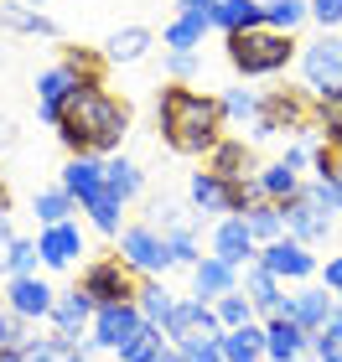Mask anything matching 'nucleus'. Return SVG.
Wrapping results in <instances>:
<instances>
[{"label":"nucleus","mask_w":342,"mask_h":362,"mask_svg":"<svg viewBox=\"0 0 342 362\" xmlns=\"http://www.w3.org/2000/svg\"><path fill=\"white\" fill-rule=\"evenodd\" d=\"M223 98L213 93H198V88H182V83H171V88H161L156 98V129H161V140L171 145L176 156H213V145L223 140Z\"/></svg>","instance_id":"1"},{"label":"nucleus","mask_w":342,"mask_h":362,"mask_svg":"<svg viewBox=\"0 0 342 362\" xmlns=\"http://www.w3.org/2000/svg\"><path fill=\"white\" fill-rule=\"evenodd\" d=\"M130 129V104L104 88H78L62 104L57 140L68 145V156H114Z\"/></svg>","instance_id":"2"},{"label":"nucleus","mask_w":342,"mask_h":362,"mask_svg":"<svg viewBox=\"0 0 342 362\" xmlns=\"http://www.w3.org/2000/svg\"><path fill=\"white\" fill-rule=\"evenodd\" d=\"M321 135V104L312 88H270L259 93V119H254V135L270 140V135Z\"/></svg>","instance_id":"3"},{"label":"nucleus","mask_w":342,"mask_h":362,"mask_svg":"<svg viewBox=\"0 0 342 362\" xmlns=\"http://www.w3.org/2000/svg\"><path fill=\"white\" fill-rule=\"evenodd\" d=\"M290 57H296V42H290L285 31L254 26V31H239V37H228V62H234L244 78H275Z\"/></svg>","instance_id":"4"},{"label":"nucleus","mask_w":342,"mask_h":362,"mask_svg":"<svg viewBox=\"0 0 342 362\" xmlns=\"http://www.w3.org/2000/svg\"><path fill=\"white\" fill-rule=\"evenodd\" d=\"M140 279L145 274H135L120 254H109V259H93V264L84 269L78 290L93 295V305H125V300H135V295H140Z\"/></svg>","instance_id":"5"},{"label":"nucleus","mask_w":342,"mask_h":362,"mask_svg":"<svg viewBox=\"0 0 342 362\" xmlns=\"http://www.w3.org/2000/svg\"><path fill=\"white\" fill-rule=\"evenodd\" d=\"M120 259H125L135 274H145V279H161V274L176 264V259H171V243L161 238L151 223H135V228H125V233H120Z\"/></svg>","instance_id":"6"},{"label":"nucleus","mask_w":342,"mask_h":362,"mask_svg":"<svg viewBox=\"0 0 342 362\" xmlns=\"http://www.w3.org/2000/svg\"><path fill=\"white\" fill-rule=\"evenodd\" d=\"M140 326H145V316H140L135 300H125V305H99V316H93L89 337H84V352H125L130 337H135Z\"/></svg>","instance_id":"7"},{"label":"nucleus","mask_w":342,"mask_h":362,"mask_svg":"<svg viewBox=\"0 0 342 362\" xmlns=\"http://www.w3.org/2000/svg\"><path fill=\"white\" fill-rule=\"evenodd\" d=\"M161 332H166L171 347H187V341H223V321H218L213 305H203L198 295H187V300L171 305V316H166Z\"/></svg>","instance_id":"8"},{"label":"nucleus","mask_w":342,"mask_h":362,"mask_svg":"<svg viewBox=\"0 0 342 362\" xmlns=\"http://www.w3.org/2000/svg\"><path fill=\"white\" fill-rule=\"evenodd\" d=\"M301 73H306V88H312V93H332V88H342V37L321 31L317 42H306Z\"/></svg>","instance_id":"9"},{"label":"nucleus","mask_w":342,"mask_h":362,"mask_svg":"<svg viewBox=\"0 0 342 362\" xmlns=\"http://www.w3.org/2000/svg\"><path fill=\"white\" fill-rule=\"evenodd\" d=\"M52 305H57V290L42 274H21L6 285V310H16L21 321H52Z\"/></svg>","instance_id":"10"},{"label":"nucleus","mask_w":342,"mask_h":362,"mask_svg":"<svg viewBox=\"0 0 342 362\" xmlns=\"http://www.w3.org/2000/svg\"><path fill=\"white\" fill-rule=\"evenodd\" d=\"M213 254L223 264H234V269H249V264H259V238L249 233L244 218H223L213 228Z\"/></svg>","instance_id":"11"},{"label":"nucleus","mask_w":342,"mask_h":362,"mask_svg":"<svg viewBox=\"0 0 342 362\" xmlns=\"http://www.w3.org/2000/svg\"><path fill=\"white\" fill-rule=\"evenodd\" d=\"M332 310H337V295L332 290H296V295H285V305H280V316H290L301 326V332H327L332 326Z\"/></svg>","instance_id":"12"},{"label":"nucleus","mask_w":342,"mask_h":362,"mask_svg":"<svg viewBox=\"0 0 342 362\" xmlns=\"http://www.w3.org/2000/svg\"><path fill=\"white\" fill-rule=\"evenodd\" d=\"M259 264H265L275 279H312L317 274V259L306 254V243H296V238H275V243H265L259 249Z\"/></svg>","instance_id":"13"},{"label":"nucleus","mask_w":342,"mask_h":362,"mask_svg":"<svg viewBox=\"0 0 342 362\" xmlns=\"http://www.w3.org/2000/svg\"><path fill=\"white\" fill-rule=\"evenodd\" d=\"M78 93V83H73V73L62 68H47V73H37V119L42 124H52L57 129V119H62V104Z\"/></svg>","instance_id":"14"},{"label":"nucleus","mask_w":342,"mask_h":362,"mask_svg":"<svg viewBox=\"0 0 342 362\" xmlns=\"http://www.w3.org/2000/svg\"><path fill=\"white\" fill-rule=\"evenodd\" d=\"M93 316H99L93 295H84V290H62V295H57V305H52V332L78 341V337H84L89 326H93Z\"/></svg>","instance_id":"15"},{"label":"nucleus","mask_w":342,"mask_h":362,"mask_svg":"<svg viewBox=\"0 0 342 362\" xmlns=\"http://www.w3.org/2000/svg\"><path fill=\"white\" fill-rule=\"evenodd\" d=\"M239 290V269L234 264H223L218 254H207L198 269H192V295H198L203 305H218L223 295H234Z\"/></svg>","instance_id":"16"},{"label":"nucleus","mask_w":342,"mask_h":362,"mask_svg":"<svg viewBox=\"0 0 342 362\" xmlns=\"http://www.w3.org/2000/svg\"><path fill=\"white\" fill-rule=\"evenodd\" d=\"M37 254L47 269H68L78 254H84V233H78V223H57V228H42L37 233Z\"/></svg>","instance_id":"17"},{"label":"nucleus","mask_w":342,"mask_h":362,"mask_svg":"<svg viewBox=\"0 0 342 362\" xmlns=\"http://www.w3.org/2000/svg\"><path fill=\"white\" fill-rule=\"evenodd\" d=\"M306 347H312V332H301L290 316H270V326H265V362H301Z\"/></svg>","instance_id":"18"},{"label":"nucleus","mask_w":342,"mask_h":362,"mask_svg":"<svg viewBox=\"0 0 342 362\" xmlns=\"http://www.w3.org/2000/svg\"><path fill=\"white\" fill-rule=\"evenodd\" d=\"M57 187L68 192L78 207H84L89 197L104 192V160H99V156H68V166H62V181H57Z\"/></svg>","instance_id":"19"},{"label":"nucleus","mask_w":342,"mask_h":362,"mask_svg":"<svg viewBox=\"0 0 342 362\" xmlns=\"http://www.w3.org/2000/svg\"><path fill=\"white\" fill-rule=\"evenodd\" d=\"M327 228H332V212H321L306 192L296 197V202H285V238L317 243V238H327Z\"/></svg>","instance_id":"20"},{"label":"nucleus","mask_w":342,"mask_h":362,"mask_svg":"<svg viewBox=\"0 0 342 362\" xmlns=\"http://www.w3.org/2000/svg\"><path fill=\"white\" fill-rule=\"evenodd\" d=\"M207 31H213V6L207 11H176V21H166L161 42H166V52H198Z\"/></svg>","instance_id":"21"},{"label":"nucleus","mask_w":342,"mask_h":362,"mask_svg":"<svg viewBox=\"0 0 342 362\" xmlns=\"http://www.w3.org/2000/svg\"><path fill=\"white\" fill-rule=\"evenodd\" d=\"M207 171H218L223 181H254V176H259L254 151H249L244 140H234V135H223V140L213 145V156H207Z\"/></svg>","instance_id":"22"},{"label":"nucleus","mask_w":342,"mask_h":362,"mask_svg":"<svg viewBox=\"0 0 342 362\" xmlns=\"http://www.w3.org/2000/svg\"><path fill=\"white\" fill-rule=\"evenodd\" d=\"M213 26L223 37H239V31L265 26V0H213Z\"/></svg>","instance_id":"23"},{"label":"nucleus","mask_w":342,"mask_h":362,"mask_svg":"<svg viewBox=\"0 0 342 362\" xmlns=\"http://www.w3.org/2000/svg\"><path fill=\"white\" fill-rule=\"evenodd\" d=\"M0 26L16 31V37H57V21L42 16L37 6H26V0H0Z\"/></svg>","instance_id":"24"},{"label":"nucleus","mask_w":342,"mask_h":362,"mask_svg":"<svg viewBox=\"0 0 342 362\" xmlns=\"http://www.w3.org/2000/svg\"><path fill=\"white\" fill-rule=\"evenodd\" d=\"M239 290L254 300V310H259V316H280L285 290H280V279H275L265 264H249V269H244V285H239Z\"/></svg>","instance_id":"25"},{"label":"nucleus","mask_w":342,"mask_h":362,"mask_svg":"<svg viewBox=\"0 0 342 362\" xmlns=\"http://www.w3.org/2000/svg\"><path fill=\"white\" fill-rule=\"evenodd\" d=\"M62 68L73 73L78 88H104V73H109V57L93 52V47H62Z\"/></svg>","instance_id":"26"},{"label":"nucleus","mask_w":342,"mask_h":362,"mask_svg":"<svg viewBox=\"0 0 342 362\" xmlns=\"http://www.w3.org/2000/svg\"><path fill=\"white\" fill-rule=\"evenodd\" d=\"M259 192H265V202H296V197L306 192L301 171H290L285 160H270V166H259Z\"/></svg>","instance_id":"27"},{"label":"nucleus","mask_w":342,"mask_h":362,"mask_svg":"<svg viewBox=\"0 0 342 362\" xmlns=\"http://www.w3.org/2000/svg\"><path fill=\"white\" fill-rule=\"evenodd\" d=\"M223 362H265V326H239V332H223Z\"/></svg>","instance_id":"28"},{"label":"nucleus","mask_w":342,"mask_h":362,"mask_svg":"<svg viewBox=\"0 0 342 362\" xmlns=\"http://www.w3.org/2000/svg\"><path fill=\"white\" fill-rule=\"evenodd\" d=\"M244 223H249V233L259 238V249L275 238H285V207L280 202H254L249 212H244Z\"/></svg>","instance_id":"29"},{"label":"nucleus","mask_w":342,"mask_h":362,"mask_svg":"<svg viewBox=\"0 0 342 362\" xmlns=\"http://www.w3.org/2000/svg\"><path fill=\"white\" fill-rule=\"evenodd\" d=\"M145 52H151V31H145V26H120L104 42V57L109 62H140Z\"/></svg>","instance_id":"30"},{"label":"nucleus","mask_w":342,"mask_h":362,"mask_svg":"<svg viewBox=\"0 0 342 362\" xmlns=\"http://www.w3.org/2000/svg\"><path fill=\"white\" fill-rule=\"evenodd\" d=\"M135 305H140V316L151 321V326H166L171 316V305H176V295L161 285V279H140V295H135Z\"/></svg>","instance_id":"31"},{"label":"nucleus","mask_w":342,"mask_h":362,"mask_svg":"<svg viewBox=\"0 0 342 362\" xmlns=\"http://www.w3.org/2000/svg\"><path fill=\"white\" fill-rule=\"evenodd\" d=\"M104 187L114 192V197H120V202H130V197H140V187H145V171L135 166V160H109V166H104Z\"/></svg>","instance_id":"32"},{"label":"nucleus","mask_w":342,"mask_h":362,"mask_svg":"<svg viewBox=\"0 0 342 362\" xmlns=\"http://www.w3.org/2000/svg\"><path fill=\"white\" fill-rule=\"evenodd\" d=\"M31 212H37V223L42 228H57V223H73L68 212H78V202L62 187H47V192H37V202H31Z\"/></svg>","instance_id":"33"},{"label":"nucleus","mask_w":342,"mask_h":362,"mask_svg":"<svg viewBox=\"0 0 342 362\" xmlns=\"http://www.w3.org/2000/svg\"><path fill=\"white\" fill-rule=\"evenodd\" d=\"M166 347H171V341H166V332H161V326H151V321H145L140 332L130 337V347L120 352V362H156V357L166 352Z\"/></svg>","instance_id":"34"},{"label":"nucleus","mask_w":342,"mask_h":362,"mask_svg":"<svg viewBox=\"0 0 342 362\" xmlns=\"http://www.w3.org/2000/svg\"><path fill=\"white\" fill-rule=\"evenodd\" d=\"M306 16H312V0H265V26L270 31H296Z\"/></svg>","instance_id":"35"},{"label":"nucleus","mask_w":342,"mask_h":362,"mask_svg":"<svg viewBox=\"0 0 342 362\" xmlns=\"http://www.w3.org/2000/svg\"><path fill=\"white\" fill-rule=\"evenodd\" d=\"M120 197H114L109 187L99 192V197H89V202H84V212H89V223L93 228H99V233H120Z\"/></svg>","instance_id":"36"},{"label":"nucleus","mask_w":342,"mask_h":362,"mask_svg":"<svg viewBox=\"0 0 342 362\" xmlns=\"http://www.w3.org/2000/svg\"><path fill=\"white\" fill-rule=\"evenodd\" d=\"M317 104H321V145L342 151V88L317 93Z\"/></svg>","instance_id":"37"},{"label":"nucleus","mask_w":342,"mask_h":362,"mask_svg":"<svg viewBox=\"0 0 342 362\" xmlns=\"http://www.w3.org/2000/svg\"><path fill=\"white\" fill-rule=\"evenodd\" d=\"M218 310V321H223V332H239V326H249L254 321V300L244 290H234V295H223V300L213 305Z\"/></svg>","instance_id":"38"},{"label":"nucleus","mask_w":342,"mask_h":362,"mask_svg":"<svg viewBox=\"0 0 342 362\" xmlns=\"http://www.w3.org/2000/svg\"><path fill=\"white\" fill-rule=\"evenodd\" d=\"M223 114L228 119H259V93H249V88H228L223 93Z\"/></svg>","instance_id":"39"},{"label":"nucleus","mask_w":342,"mask_h":362,"mask_svg":"<svg viewBox=\"0 0 342 362\" xmlns=\"http://www.w3.org/2000/svg\"><path fill=\"white\" fill-rule=\"evenodd\" d=\"M37 243H31V238H16L11 243V279H21V274H37Z\"/></svg>","instance_id":"40"},{"label":"nucleus","mask_w":342,"mask_h":362,"mask_svg":"<svg viewBox=\"0 0 342 362\" xmlns=\"http://www.w3.org/2000/svg\"><path fill=\"white\" fill-rule=\"evenodd\" d=\"M312 347H317V362H342V321H332L327 332H317Z\"/></svg>","instance_id":"41"},{"label":"nucleus","mask_w":342,"mask_h":362,"mask_svg":"<svg viewBox=\"0 0 342 362\" xmlns=\"http://www.w3.org/2000/svg\"><path fill=\"white\" fill-rule=\"evenodd\" d=\"M16 347H26V321L16 310H0V352H16Z\"/></svg>","instance_id":"42"},{"label":"nucleus","mask_w":342,"mask_h":362,"mask_svg":"<svg viewBox=\"0 0 342 362\" xmlns=\"http://www.w3.org/2000/svg\"><path fill=\"white\" fill-rule=\"evenodd\" d=\"M312 21H317L321 31L342 26V0H312Z\"/></svg>","instance_id":"43"},{"label":"nucleus","mask_w":342,"mask_h":362,"mask_svg":"<svg viewBox=\"0 0 342 362\" xmlns=\"http://www.w3.org/2000/svg\"><path fill=\"white\" fill-rule=\"evenodd\" d=\"M176 352H182V362H223L218 341H187V347H176Z\"/></svg>","instance_id":"44"},{"label":"nucleus","mask_w":342,"mask_h":362,"mask_svg":"<svg viewBox=\"0 0 342 362\" xmlns=\"http://www.w3.org/2000/svg\"><path fill=\"white\" fill-rule=\"evenodd\" d=\"M166 73L171 78H192L198 73V52H166Z\"/></svg>","instance_id":"45"},{"label":"nucleus","mask_w":342,"mask_h":362,"mask_svg":"<svg viewBox=\"0 0 342 362\" xmlns=\"http://www.w3.org/2000/svg\"><path fill=\"white\" fill-rule=\"evenodd\" d=\"M312 151H317V145H290V151H285L280 160H285L290 171H306V166H312Z\"/></svg>","instance_id":"46"},{"label":"nucleus","mask_w":342,"mask_h":362,"mask_svg":"<svg viewBox=\"0 0 342 362\" xmlns=\"http://www.w3.org/2000/svg\"><path fill=\"white\" fill-rule=\"evenodd\" d=\"M11 243H16L11 218H0V274H11Z\"/></svg>","instance_id":"47"},{"label":"nucleus","mask_w":342,"mask_h":362,"mask_svg":"<svg viewBox=\"0 0 342 362\" xmlns=\"http://www.w3.org/2000/svg\"><path fill=\"white\" fill-rule=\"evenodd\" d=\"M321 290L342 295V259H327V269H321Z\"/></svg>","instance_id":"48"},{"label":"nucleus","mask_w":342,"mask_h":362,"mask_svg":"<svg viewBox=\"0 0 342 362\" xmlns=\"http://www.w3.org/2000/svg\"><path fill=\"white\" fill-rule=\"evenodd\" d=\"M176 6H182V11H207L213 0H176Z\"/></svg>","instance_id":"49"},{"label":"nucleus","mask_w":342,"mask_h":362,"mask_svg":"<svg viewBox=\"0 0 342 362\" xmlns=\"http://www.w3.org/2000/svg\"><path fill=\"white\" fill-rule=\"evenodd\" d=\"M11 212V192H6V181H0V218Z\"/></svg>","instance_id":"50"},{"label":"nucleus","mask_w":342,"mask_h":362,"mask_svg":"<svg viewBox=\"0 0 342 362\" xmlns=\"http://www.w3.org/2000/svg\"><path fill=\"white\" fill-rule=\"evenodd\" d=\"M332 207H337V212H342V176H337V181H332Z\"/></svg>","instance_id":"51"},{"label":"nucleus","mask_w":342,"mask_h":362,"mask_svg":"<svg viewBox=\"0 0 342 362\" xmlns=\"http://www.w3.org/2000/svg\"><path fill=\"white\" fill-rule=\"evenodd\" d=\"M156 362H182V352H176V347H166V352H161Z\"/></svg>","instance_id":"52"},{"label":"nucleus","mask_w":342,"mask_h":362,"mask_svg":"<svg viewBox=\"0 0 342 362\" xmlns=\"http://www.w3.org/2000/svg\"><path fill=\"white\" fill-rule=\"evenodd\" d=\"M62 362H93V352H84V347H78L73 357H62Z\"/></svg>","instance_id":"53"},{"label":"nucleus","mask_w":342,"mask_h":362,"mask_svg":"<svg viewBox=\"0 0 342 362\" xmlns=\"http://www.w3.org/2000/svg\"><path fill=\"white\" fill-rule=\"evenodd\" d=\"M0 362H26V357H21V347H16V352H0Z\"/></svg>","instance_id":"54"},{"label":"nucleus","mask_w":342,"mask_h":362,"mask_svg":"<svg viewBox=\"0 0 342 362\" xmlns=\"http://www.w3.org/2000/svg\"><path fill=\"white\" fill-rule=\"evenodd\" d=\"M332 321H342V295H337V310H332Z\"/></svg>","instance_id":"55"},{"label":"nucleus","mask_w":342,"mask_h":362,"mask_svg":"<svg viewBox=\"0 0 342 362\" xmlns=\"http://www.w3.org/2000/svg\"><path fill=\"white\" fill-rule=\"evenodd\" d=\"M26 6H47V0H26Z\"/></svg>","instance_id":"56"}]
</instances>
